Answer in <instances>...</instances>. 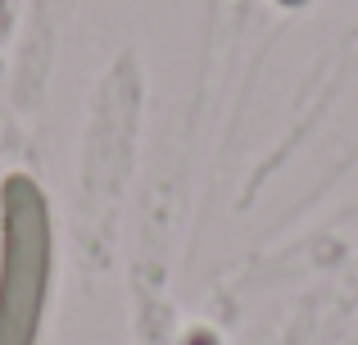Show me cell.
Segmentation results:
<instances>
[{
  "mask_svg": "<svg viewBox=\"0 0 358 345\" xmlns=\"http://www.w3.org/2000/svg\"><path fill=\"white\" fill-rule=\"evenodd\" d=\"M55 277V213L32 173L0 182V345H36Z\"/></svg>",
  "mask_w": 358,
  "mask_h": 345,
  "instance_id": "1",
  "label": "cell"
},
{
  "mask_svg": "<svg viewBox=\"0 0 358 345\" xmlns=\"http://www.w3.org/2000/svg\"><path fill=\"white\" fill-rule=\"evenodd\" d=\"M277 5H290V9H295V5H304V0H277Z\"/></svg>",
  "mask_w": 358,
  "mask_h": 345,
  "instance_id": "2",
  "label": "cell"
}]
</instances>
